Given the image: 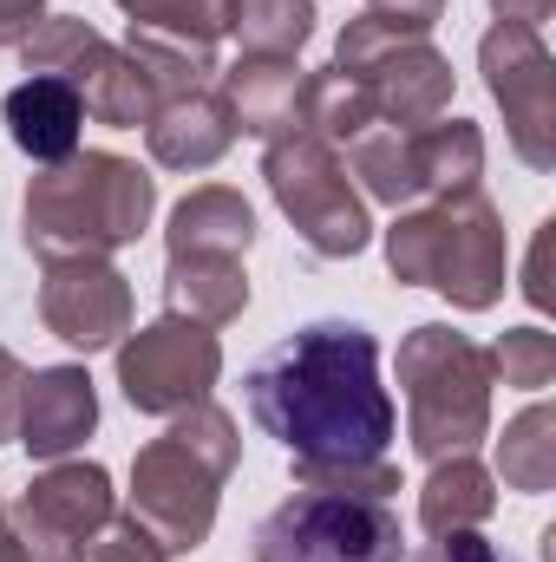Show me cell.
I'll return each mask as SVG.
<instances>
[{
    "mask_svg": "<svg viewBox=\"0 0 556 562\" xmlns=\"http://www.w3.org/2000/svg\"><path fill=\"white\" fill-rule=\"evenodd\" d=\"M249 419L294 464H360L387 458L393 400L380 386V340L360 321H308L256 353Z\"/></svg>",
    "mask_w": 556,
    "mask_h": 562,
    "instance_id": "1",
    "label": "cell"
},
{
    "mask_svg": "<svg viewBox=\"0 0 556 562\" xmlns=\"http://www.w3.org/2000/svg\"><path fill=\"white\" fill-rule=\"evenodd\" d=\"M157 210V177L138 170L119 150H73L66 164L40 170L20 203V243L40 262H73V256H119L138 243Z\"/></svg>",
    "mask_w": 556,
    "mask_h": 562,
    "instance_id": "2",
    "label": "cell"
},
{
    "mask_svg": "<svg viewBox=\"0 0 556 562\" xmlns=\"http://www.w3.org/2000/svg\"><path fill=\"white\" fill-rule=\"evenodd\" d=\"M236 458H243V438H236V419L223 406L203 400V406L177 413L132 458V517L170 557L203 550L216 530V504H223Z\"/></svg>",
    "mask_w": 556,
    "mask_h": 562,
    "instance_id": "3",
    "label": "cell"
},
{
    "mask_svg": "<svg viewBox=\"0 0 556 562\" xmlns=\"http://www.w3.org/2000/svg\"><path fill=\"white\" fill-rule=\"evenodd\" d=\"M504 216L491 210L485 190H458L438 203L400 210V223L387 229V269L407 288H432L465 314L498 307L504 294Z\"/></svg>",
    "mask_w": 556,
    "mask_h": 562,
    "instance_id": "4",
    "label": "cell"
},
{
    "mask_svg": "<svg viewBox=\"0 0 556 562\" xmlns=\"http://www.w3.org/2000/svg\"><path fill=\"white\" fill-rule=\"evenodd\" d=\"M407 438L425 464L465 458L491 431V353L445 321H425L400 340Z\"/></svg>",
    "mask_w": 556,
    "mask_h": 562,
    "instance_id": "5",
    "label": "cell"
},
{
    "mask_svg": "<svg viewBox=\"0 0 556 562\" xmlns=\"http://www.w3.org/2000/svg\"><path fill=\"white\" fill-rule=\"evenodd\" d=\"M347 177H360V190L374 203H393V210L438 203V196L478 190L485 132L471 119H432V125H413V132L374 125L367 138L347 144Z\"/></svg>",
    "mask_w": 556,
    "mask_h": 562,
    "instance_id": "6",
    "label": "cell"
},
{
    "mask_svg": "<svg viewBox=\"0 0 556 562\" xmlns=\"http://www.w3.org/2000/svg\"><path fill=\"white\" fill-rule=\"evenodd\" d=\"M334 72L354 79L360 99L374 105V119L393 125V132H413V125L445 119L452 86H458L452 59H445L425 33H400V26H387L380 13L347 20V33L334 40Z\"/></svg>",
    "mask_w": 556,
    "mask_h": 562,
    "instance_id": "7",
    "label": "cell"
},
{
    "mask_svg": "<svg viewBox=\"0 0 556 562\" xmlns=\"http://www.w3.org/2000/svg\"><path fill=\"white\" fill-rule=\"evenodd\" d=\"M263 177H269V196L281 203V216L294 223V236L321 262H347V256H360L374 243L367 196L354 190L341 150L321 144L314 132H294V138L269 144L263 150Z\"/></svg>",
    "mask_w": 556,
    "mask_h": 562,
    "instance_id": "8",
    "label": "cell"
},
{
    "mask_svg": "<svg viewBox=\"0 0 556 562\" xmlns=\"http://www.w3.org/2000/svg\"><path fill=\"white\" fill-rule=\"evenodd\" d=\"M400 510L347 491H294L256 524V562H400Z\"/></svg>",
    "mask_w": 556,
    "mask_h": 562,
    "instance_id": "9",
    "label": "cell"
},
{
    "mask_svg": "<svg viewBox=\"0 0 556 562\" xmlns=\"http://www.w3.org/2000/svg\"><path fill=\"white\" fill-rule=\"evenodd\" d=\"M223 380V340L216 327H197L184 314H164L119 340V393L144 419H177L210 400Z\"/></svg>",
    "mask_w": 556,
    "mask_h": 562,
    "instance_id": "10",
    "label": "cell"
},
{
    "mask_svg": "<svg viewBox=\"0 0 556 562\" xmlns=\"http://www.w3.org/2000/svg\"><path fill=\"white\" fill-rule=\"evenodd\" d=\"M478 66H485L491 99L504 105L511 150L531 170H556V66H551L544 33L518 26V20H498L478 40Z\"/></svg>",
    "mask_w": 556,
    "mask_h": 562,
    "instance_id": "11",
    "label": "cell"
},
{
    "mask_svg": "<svg viewBox=\"0 0 556 562\" xmlns=\"http://www.w3.org/2000/svg\"><path fill=\"white\" fill-rule=\"evenodd\" d=\"M119 510L112 497V471L92 464V458H53L26 491L20 504L7 510L20 543H26V562H73L79 543Z\"/></svg>",
    "mask_w": 556,
    "mask_h": 562,
    "instance_id": "12",
    "label": "cell"
},
{
    "mask_svg": "<svg viewBox=\"0 0 556 562\" xmlns=\"http://www.w3.org/2000/svg\"><path fill=\"white\" fill-rule=\"evenodd\" d=\"M40 321L53 340L79 353H105L132 334V281L119 276L105 256H73L46 262L40 276Z\"/></svg>",
    "mask_w": 556,
    "mask_h": 562,
    "instance_id": "13",
    "label": "cell"
},
{
    "mask_svg": "<svg viewBox=\"0 0 556 562\" xmlns=\"http://www.w3.org/2000/svg\"><path fill=\"white\" fill-rule=\"evenodd\" d=\"M99 425V393H92V373L86 367H33L26 386H20V425L13 438L33 451V458H73Z\"/></svg>",
    "mask_w": 556,
    "mask_h": 562,
    "instance_id": "14",
    "label": "cell"
},
{
    "mask_svg": "<svg viewBox=\"0 0 556 562\" xmlns=\"http://www.w3.org/2000/svg\"><path fill=\"white\" fill-rule=\"evenodd\" d=\"M308 79H314V72H301L294 59L243 53L216 86H223V99H230V112H236V132L276 144V138L308 132Z\"/></svg>",
    "mask_w": 556,
    "mask_h": 562,
    "instance_id": "15",
    "label": "cell"
},
{
    "mask_svg": "<svg viewBox=\"0 0 556 562\" xmlns=\"http://www.w3.org/2000/svg\"><path fill=\"white\" fill-rule=\"evenodd\" d=\"M144 144H151V164H164V170L223 164V150L236 144V112H230L223 86H197V92L164 99L151 112V125H144Z\"/></svg>",
    "mask_w": 556,
    "mask_h": 562,
    "instance_id": "16",
    "label": "cell"
},
{
    "mask_svg": "<svg viewBox=\"0 0 556 562\" xmlns=\"http://www.w3.org/2000/svg\"><path fill=\"white\" fill-rule=\"evenodd\" d=\"M0 125H7V138L20 157H33L40 170H53V164H66L79 138H86V99L66 86V79H20L7 99H0Z\"/></svg>",
    "mask_w": 556,
    "mask_h": 562,
    "instance_id": "17",
    "label": "cell"
},
{
    "mask_svg": "<svg viewBox=\"0 0 556 562\" xmlns=\"http://www.w3.org/2000/svg\"><path fill=\"white\" fill-rule=\"evenodd\" d=\"M249 243H256V210H249V196L230 190V183L190 190V196L170 210V229H164V249H170V256H236V262H243Z\"/></svg>",
    "mask_w": 556,
    "mask_h": 562,
    "instance_id": "18",
    "label": "cell"
},
{
    "mask_svg": "<svg viewBox=\"0 0 556 562\" xmlns=\"http://www.w3.org/2000/svg\"><path fill=\"white\" fill-rule=\"evenodd\" d=\"M249 307V276L236 256H170L164 262V314L197 327H230Z\"/></svg>",
    "mask_w": 556,
    "mask_h": 562,
    "instance_id": "19",
    "label": "cell"
},
{
    "mask_svg": "<svg viewBox=\"0 0 556 562\" xmlns=\"http://www.w3.org/2000/svg\"><path fill=\"white\" fill-rule=\"evenodd\" d=\"M105 59H112V40H105L92 20H79V13H46V20L20 40V66H26L33 79H66L79 99H86V86L105 72Z\"/></svg>",
    "mask_w": 556,
    "mask_h": 562,
    "instance_id": "20",
    "label": "cell"
},
{
    "mask_svg": "<svg viewBox=\"0 0 556 562\" xmlns=\"http://www.w3.org/2000/svg\"><path fill=\"white\" fill-rule=\"evenodd\" d=\"M491 510H498V477H491L471 451H465V458H438L432 477L419 484V524H425V537L478 530Z\"/></svg>",
    "mask_w": 556,
    "mask_h": 562,
    "instance_id": "21",
    "label": "cell"
},
{
    "mask_svg": "<svg viewBox=\"0 0 556 562\" xmlns=\"http://www.w3.org/2000/svg\"><path fill=\"white\" fill-rule=\"evenodd\" d=\"M498 477L524 497H544L556 484V413L544 400H531L498 438Z\"/></svg>",
    "mask_w": 556,
    "mask_h": 562,
    "instance_id": "22",
    "label": "cell"
},
{
    "mask_svg": "<svg viewBox=\"0 0 556 562\" xmlns=\"http://www.w3.org/2000/svg\"><path fill=\"white\" fill-rule=\"evenodd\" d=\"M151 112H157V86L144 79V66L125 46H112L105 72L86 86V119H99L112 132H138V125H151Z\"/></svg>",
    "mask_w": 556,
    "mask_h": 562,
    "instance_id": "23",
    "label": "cell"
},
{
    "mask_svg": "<svg viewBox=\"0 0 556 562\" xmlns=\"http://www.w3.org/2000/svg\"><path fill=\"white\" fill-rule=\"evenodd\" d=\"M230 33L243 40V53H269V59H294L314 33V0H236Z\"/></svg>",
    "mask_w": 556,
    "mask_h": 562,
    "instance_id": "24",
    "label": "cell"
},
{
    "mask_svg": "<svg viewBox=\"0 0 556 562\" xmlns=\"http://www.w3.org/2000/svg\"><path fill=\"white\" fill-rule=\"evenodd\" d=\"M132 13L138 33H164V40H190V46H216L236 20V0H119Z\"/></svg>",
    "mask_w": 556,
    "mask_h": 562,
    "instance_id": "25",
    "label": "cell"
},
{
    "mask_svg": "<svg viewBox=\"0 0 556 562\" xmlns=\"http://www.w3.org/2000/svg\"><path fill=\"white\" fill-rule=\"evenodd\" d=\"M491 353V380H504V386H518V393H544L556 380V340L544 327H511L498 347H485Z\"/></svg>",
    "mask_w": 556,
    "mask_h": 562,
    "instance_id": "26",
    "label": "cell"
},
{
    "mask_svg": "<svg viewBox=\"0 0 556 562\" xmlns=\"http://www.w3.org/2000/svg\"><path fill=\"white\" fill-rule=\"evenodd\" d=\"M301 491H347V497H393L400 471L393 458H360V464H294Z\"/></svg>",
    "mask_w": 556,
    "mask_h": 562,
    "instance_id": "27",
    "label": "cell"
},
{
    "mask_svg": "<svg viewBox=\"0 0 556 562\" xmlns=\"http://www.w3.org/2000/svg\"><path fill=\"white\" fill-rule=\"evenodd\" d=\"M73 562H170V550L144 530L132 510H112V517L79 543V557Z\"/></svg>",
    "mask_w": 556,
    "mask_h": 562,
    "instance_id": "28",
    "label": "cell"
},
{
    "mask_svg": "<svg viewBox=\"0 0 556 562\" xmlns=\"http://www.w3.org/2000/svg\"><path fill=\"white\" fill-rule=\"evenodd\" d=\"M407 562H518V557L498 550V543L478 537V530H445V537H432L425 550H413Z\"/></svg>",
    "mask_w": 556,
    "mask_h": 562,
    "instance_id": "29",
    "label": "cell"
},
{
    "mask_svg": "<svg viewBox=\"0 0 556 562\" xmlns=\"http://www.w3.org/2000/svg\"><path fill=\"white\" fill-rule=\"evenodd\" d=\"M367 13H380L400 33H432L445 20V0H367Z\"/></svg>",
    "mask_w": 556,
    "mask_h": 562,
    "instance_id": "30",
    "label": "cell"
},
{
    "mask_svg": "<svg viewBox=\"0 0 556 562\" xmlns=\"http://www.w3.org/2000/svg\"><path fill=\"white\" fill-rule=\"evenodd\" d=\"M20 386H26V367L0 347V445H7L13 425H20Z\"/></svg>",
    "mask_w": 556,
    "mask_h": 562,
    "instance_id": "31",
    "label": "cell"
},
{
    "mask_svg": "<svg viewBox=\"0 0 556 562\" xmlns=\"http://www.w3.org/2000/svg\"><path fill=\"white\" fill-rule=\"evenodd\" d=\"M46 20V0H0V46H20Z\"/></svg>",
    "mask_w": 556,
    "mask_h": 562,
    "instance_id": "32",
    "label": "cell"
},
{
    "mask_svg": "<svg viewBox=\"0 0 556 562\" xmlns=\"http://www.w3.org/2000/svg\"><path fill=\"white\" fill-rule=\"evenodd\" d=\"M551 243H556V223L537 229V249H531V269H524V294L537 307H551Z\"/></svg>",
    "mask_w": 556,
    "mask_h": 562,
    "instance_id": "33",
    "label": "cell"
},
{
    "mask_svg": "<svg viewBox=\"0 0 556 562\" xmlns=\"http://www.w3.org/2000/svg\"><path fill=\"white\" fill-rule=\"evenodd\" d=\"M498 7V20H518V26H537V20H551L556 0H491Z\"/></svg>",
    "mask_w": 556,
    "mask_h": 562,
    "instance_id": "34",
    "label": "cell"
},
{
    "mask_svg": "<svg viewBox=\"0 0 556 562\" xmlns=\"http://www.w3.org/2000/svg\"><path fill=\"white\" fill-rule=\"evenodd\" d=\"M0 562H26V543H20V530H13V517H7V504H0Z\"/></svg>",
    "mask_w": 556,
    "mask_h": 562,
    "instance_id": "35",
    "label": "cell"
}]
</instances>
